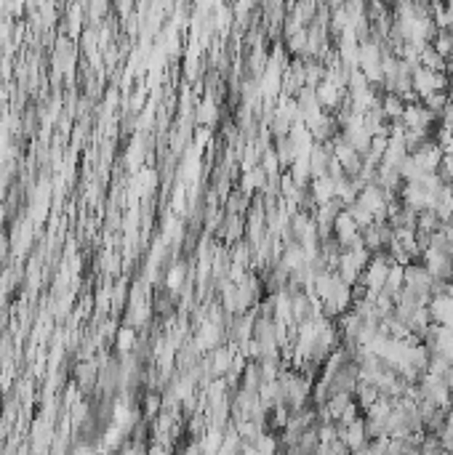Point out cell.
I'll list each match as a JSON object with an SVG mask.
<instances>
[{
	"label": "cell",
	"instance_id": "1",
	"mask_svg": "<svg viewBox=\"0 0 453 455\" xmlns=\"http://www.w3.org/2000/svg\"><path fill=\"white\" fill-rule=\"evenodd\" d=\"M432 285H435V277L427 271V267L418 258L405 264V269H402V287L405 290H411L416 298L429 303V298H432Z\"/></svg>",
	"mask_w": 453,
	"mask_h": 455
},
{
	"label": "cell",
	"instance_id": "2",
	"mask_svg": "<svg viewBox=\"0 0 453 455\" xmlns=\"http://www.w3.org/2000/svg\"><path fill=\"white\" fill-rule=\"evenodd\" d=\"M229 365H232V352L229 349H219L216 357H213V373L216 375H224Z\"/></svg>",
	"mask_w": 453,
	"mask_h": 455
},
{
	"label": "cell",
	"instance_id": "3",
	"mask_svg": "<svg viewBox=\"0 0 453 455\" xmlns=\"http://www.w3.org/2000/svg\"><path fill=\"white\" fill-rule=\"evenodd\" d=\"M200 120H203V123H208V125L216 120V107H213V101H206V104L200 107Z\"/></svg>",
	"mask_w": 453,
	"mask_h": 455
}]
</instances>
